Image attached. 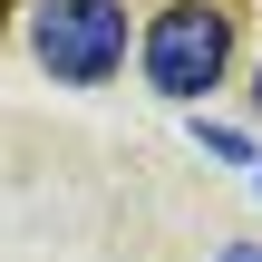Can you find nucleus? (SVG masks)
I'll list each match as a JSON object with an SVG mask.
<instances>
[{
  "label": "nucleus",
  "instance_id": "obj_2",
  "mask_svg": "<svg viewBox=\"0 0 262 262\" xmlns=\"http://www.w3.org/2000/svg\"><path fill=\"white\" fill-rule=\"evenodd\" d=\"M29 49L49 78L68 88H97L126 68V0H39L29 10Z\"/></svg>",
  "mask_w": 262,
  "mask_h": 262
},
{
  "label": "nucleus",
  "instance_id": "obj_3",
  "mask_svg": "<svg viewBox=\"0 0 262 262\" xmlns=\"http://www.w3.org/2000/svg\"><path fill=\"white\" fill-rule=\"evenodd\" d=\"M214 262H262V243H233V253H214Z\"/></svg>",
  "mask_w": 262,
  "mask_h": 262
},
{
  "label": "nucleus",
  "instance_id": "obj_4",
  "mask_svg": "<svg viewBox=\"0 0 262 262\" xmlns=\"http://www.w3.org/2000/svg\"><path fill=\"white\" fill-rule=\"evenodd\" d=\"M253 107H262V68H253Z\"/></svg>",
  "mask_w": 262,
  "mask_h": 262
},
{
  "label": "nucleus",
  "instance_id": "obj_1",
  "mask_svg": "<svg viewBox=\"0 0 262 262\" xmlns=\"http://www.w3.org/2000/svg\"><path fill=\"white\" fill-rule=\"evenodd\" d=\"M224 58H233V10L224 0H165L146 19V78H156V97L194 107L204 88H224Z\"/></svg>",
  "mask_w": 262,
  "mask_h": 262
},
{
  "label": "nucleus",
  "instance_id": "obj_5",
  "mask_svg": "<svg viewBox=\"0 0 262 262\" xmlns=\"http://www.w3.org/2000/svg\"><path fill=\"white\" fill-rule=\"evenodd\" d=\"M0 10H10V0H0Z\"/></svg>",
  "mask_w": 262,
  "mask_h": 262
}]
</instances>
